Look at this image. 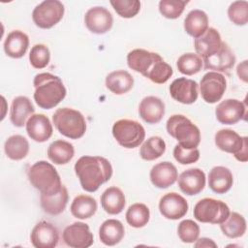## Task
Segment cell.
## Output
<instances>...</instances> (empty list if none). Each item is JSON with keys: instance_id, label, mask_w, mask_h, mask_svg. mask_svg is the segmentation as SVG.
<instances>
[{"instance_id": "obj_1", "label": "cell", "mask_w": 248, "mask_h": 248, "mask_svg": "<svg viewBox=\"0 0 248 248\" xmlns=\"http://www.w3.org/2000/svg\"><path fill=\"white\" fill-rule=\"evenodd\" d=\"M75 172L82 189L93 193L111 178L112 166L101 156H82L75 164Z\"/></svg>"}, {"instance_id": "obj_2", "label": "cell", "mask_w": 248, "mask_h": 248, "mask_svg": "<svg viewBox=\"0 0 248 248\" xmlns=\"http://www.w3.org/2000/svg\"><path fill=\"white\" fill-rule=\"evenodd\" d=\"M34 100L44 109L56 107L66 97V88L61 78L50 73H40L34 77Z\"/></svg>"}, {"instance_id": "obj_3", "label": "cell", "mask_w": 248, "mask_h": 248, "mask_svg": "<svg viewBox=\"0 0 248 248\" xmlns=\"http://www.w3.org/2000/svg\"><path fill=\"white\" fill-rule=\"evenodd\" d=\"M27 175L32 186L44 195L55 194L63 185L56 169L46 161H38L33 164Z\"/></svg>"}, {"instance_id": "obj_4", "label": "cell", "mask_w": 248, "mask_h": 248, "mask_svg": "<svg viewBox=\"0 0 248 248\" xmlns=\"http://www.w3.org/2000/svg\"><path fill=\"white\" fill-rule=\"evenodd\" d=\"M166 128L169 135L184 148H197L201 142L200 129L182 114L171 115L167 120Z\"/></svg>"}, {"instance_id": "obj_5", "label": "cell", "mask_w": 248, "mask_h": 248, "mask_svg": "<svg viewBox=\"0 0 248 248\" xmlns=\"http://www.w3.org/2000/svg\"><path fill=\"white\" fill-rule=\"evenodd\" d=\"M52 121L58 132L69 139L78 140L85 134V118L81 112L74 108H57L52 115Z\"/></svg>"}, {"instance_id": "obj_6", "label": "cell", "mask_w": 248, "mask_h": 248, "mask_svg": "<svg viewBox=\"0 0 248 248\" xmlns=\"http://www.w3.org/2000/svg\"><path fill=\"white\" fill-rule=\"evenodd\" d=\"M112 135L121 146L125 148H136L143 142L145 130L136 120L120 119L113 124Z\"/></svg>"}, {"instance_id": "obj_7", "label": "cell", "mask_w": 248, "mask_h": 248, "mask_svg": "<svg viewBox=\"0 0 248 248\" xmlns=\"http://www.w3.org/2000/svg\"><path fill=\"white\" fill-rule=\"evenodd\" d=\"M193 214L196 220L202 223L221 224L230 214V208L226 202L212 198L200 200L194 206Z\"/></svg>"}, {"instance_id": "obj_8", "label": "cell", "mask_w": 248, "mask_h": 248, "mask_svg": "<svg viewBox=\"0 0 248 248\" xmlns=\"http://www.w3.org/2000/svg\"><path fill=\"white\" fill-rule=\"evenodd\" d=\"M65 8L58 0H46L37 5L32 13V19L36 26L49 29L56 25L62 18Z\"/></svg>"}, {"instance_id": "obj_9", "label": "cell", "mask_w": 248, "mask_h": 248, "mask_svg": "<svg viewBox=\"0 0 248 248\" xmlns=\"http://www.w3.org/2000/svg\"><path fill=\"white\" fill-rule=\"evenodd\" d=\"M227 88L225 77L218 73L210 71L201 79L200 90L202 98L208 104H215L221 100Z\"/></svg>"}, {"instance_id": "obj_10", "label": "cell", "mask_w": 248, "mask_h": 248, "mask_svg": "<svg viewBox=\"0 0 248 248\" xmlns=\"http://www.w3.org/2000/svg\"><path fill=\"white\" fill-rule=\"evenodd\" d=\"M62 239L67 246L72 248H87L94 242L89 226L82 222H75L67 226L63 231Z\"/></svg>"}, {"instance_id": "obj_11", "label": "cell", "mask_w": 248, "mask_h": 248, "mask_svg": "<svg viewBox=\"0 0 248 248\" xmlns=\"http://www.w3.org/2000/svg\"><path fill=\"white\" fill-rule=\"evenodd\" d=\"M246 105L236 99H227L219 103L215 108L216 119L225 125H233L246 118Z\"/></svg>"}, {"instance_id": "obj_12", "label": "cell", "mask_w": 248, "mask_h": 248, "mask_svg": "<svg viewBox=\"0 0 248 248\" xmlns=\"http://www.w3.org/2000/svg\"><path fill=\"white\" fill-rule=\"evenodd\" d=\"M84 23L90 32L100 35L105 34L111 29L113 17L108 9L96 6L90 8L85 13Z\"/></svg>"}, {"instance_id": "obj_13", "label": "cell", "mask_w": 248, "mask_h": 248, "mask_svg": "<svg viewBox=\"0 0 248 248\" xmlns=\"http://www.w3.org/2000/svg\"><path fill=\"white\" fill-rule=\"evenodd\" d=\"M187 201L179 194L170 192L164 195L159 202L160 213L167 219L178 220L184 217L188 211Z\"/></svg>"}, {"instance_id": "obj_14", "label": "cell", "mask_w": 248, "mask_h": 248, "mask_svg": "<svg viewBox=\"0 0 248 248\" xmlns=\"http://www.w3.org/2000/svg\"><path fill=\"white\" fill-rule=\"evenodd\" d=\"M30 240L36 248H54L59 241V232L51 223L41 221L33 228Z\"/></svg>"}, {"instance_id": "obj_15", "label": "cell", "mask_w": 248, "mask_h": 248, "mask_svg": "<svg viewBox=\"0 0 248 248\" xmlns=\"http://www.w3.org/2000/svg\"><path fill=\"white\" fill-rule=\"evenodd\" d=\"M161 59H163L161 55L156 52L148 51L142 48H136L128 53L127 64L130 69L141 74L146 78L156 62Z\"/></svg>"}, {"instance_id": "obj_16", "label": "cell", "mask_w": 248, "mask_h": 248, "mask_svg": "<svg viewBox=\"0 0 248 248\" xmlns=\"http://www.w3.org/2000/svg\"><path fill=\"white\" fill-rule=\"evenodd\" d=\"M171 98L181 104L191 105L198 99V83L187 78H175L170 85Z\"/></svg>"}, {"instance_id": "obj_17", "label": "cell", "mask_w": 248, "mask_h": 248, "mask_svg": "<svg viewBox=\"0 0 248 248\" xmlns=\"http://www.w3.org/2000/svg\"><path fill=\"white\" fill-rule=\"evenodd\" d=\"M178 187L182 193L188 196L200 194L205 187V173L198 168L184 170L178 176Z\"/></svg>"}, {"instance_id": "obj_18", "label": "cell", "mask_w": 248, "mask_h": 248, "mask_svg": "<svg viewBox=\"0 0 248 248\" xmlns=\"http://www.w3.org/2000/svg\"><path fill=\"white\" fill-rule=\"evenodd\" d=\"M205 70H213V72H229L235 63V55L230 46L222 42L219 49L211 56L202 59Z\"/></svg>"}, {"instance_id": "obj_19", "label": "cell", "mask_w": 248, "mask_h": 248, "mask_svg": "<svg viewBox=\"0 0 248 248\" xmlns=\"http://www.w3.org/2000/svg\"><path fill=\"white\" fill-rule=\"evenodd\" d=\"M151 183L160 189H166L174 184L178 178L176 167L168 161L160 162L152 167L149 173Z\"/></svg>"}, {"instance_id": "obj_20", "label": "cell", "mask_w": 248, "mask_h": 248, "mask_svg": "<svg viewBox=\"0 0 248 248\" xmlns=\"http://www.w3.org/2000/svg\"><path fill=\"white\" fill-rule=\"evenodd\" d=\"M26 132L29 138L37 142H45L52 136V125L47 116L42 113L33 114L26 122Z\"/></svg>"}, {"instance_id": "obj_21", "label": "cell", "mask_w": 248, "mask_h": 248, "mask_svg": "<svg viewBox=\"0 0 248 248\" xmlns=\"http://www.w3.org/2000/svg\"><path fill=\"white\" fill-rule=\"evenodd\" d=\"M216 146L227 153L236 155L240 152L246 142H248L247 137H240L235 131L231 129L219 130L214 137Z\"/></svg>"}, {"instance_id": "obj_22", "label": "cell", "mask_w": 248, "mask_h": 248, "mask_svg": "<svg viewBox=\"0 0 248 248\" xmlns=\"http://www.w3.org/2000/svg\"><path fill=\"white\" fill-rule=\"evenodd\" d=\"M139 113L148 124L159 123L165 114V104L156 96L144 97L140 103Z\"/></svg>"}, {"instance_id": "obj_23", "label": "cell", "mask_w": 248, "mask_h": 248, "mask_svg": "<svg viewBox=\"0 0 248 248\" xmlns=\"http://www.w3.org/2000/svg\"><path fill=\"white\" fill-rule=\"evenodd\" d=\"M221 44L220 33L212 27H209L202 36L194 41L195 50L202 59L214 54L219 49Z\"/></svg>"}, {"instance_id": "obj_24", "label": "cell", "mask_w": 248, "mask_h": 248, "mask_svg": "<svg viewBox=\"0 0 248 248\" xmlns=\"http://www.w3.org/2000/svg\"><path fill=\"white\" fill-rule=\"evenodd\" d=\"M34 111L35 108L28 97L17 96L11 104L10 120L14 126L23 127L29 117L34 114Z\"/></svg>"}, {"instance_id": "obj_25", "label": "cell", "mask_w": 248, "mask_h": 248, "mask_svg": "<svg viewBox=\"0 0 248 248\" xmlns=\"http://www.w3.org/2000/svg\"><path fill=\"white\" fill-rule=\"evenodd\" d=\"M233 177L230 169L223 166H216L211 169L208 174V186L216 194H225L232 186Z\"/></svg>"}, {"instance_id": "obj_26", "label": "cell", "mask_w": 248, "mask_h": 248, "mask_svg": "<svg viewBox=\"0 0 248 248\" xmlns=\"http://www.w3.org/2000/svg\"><path fill=\"white\" fill-rule=\"evenodd\" d=\"M29 46L28 36L20 31L14 30L10 32L4 42L5 53L12 58H21L26 53Z\"/></svg>"}, {"instance_id": "obj_27", "label": "cell", "mask_w": 248, "mask_h": 248, "mask_svg": "<svg viewBox=\"0 0 248 248\" xmlns=\"http://www.w3.org/2000/svg\"><path fill=\"white\" fill-rule=\"evenodd\" d=\"M69 194L67 188L62 185L61 189L52 195L41 194L40 202L43 210L49 215H59L61 214L68 203Z\"/></svg>"}, {"instance_id": "obj_28", "label": "cell", "mask_w": 248, "mask_h": 248, "mask_svg": "<svg viewBox=\"0 0 248 248\" xmlns=\"http://www.w3.org/2000/svg\"><path fill=\"white\" fill-rule=\"evenodd\" d=\"M126 200L122 190L116 186L108 187L101 196V205L103 209L110 214L116 215L123 211Z\"/></svg>"}, {"instance_id": "obj_29", "label": "cell", "mask_w": 248, "mask_h": 248, "mask_svg": "<svg viewBox=\"0 0 248 248\" xmlns=\"http://www.w3.org/2000/svg\"><path fill=\"white\" fill-rule=\"evenodd\" d=\"M125 234L123 224L116 219H108L102 223L99 229V237L102 243L107 246L118 244Z\"/></svg>"}, {"instance_id": "obj_30", "label": "cell", "mask_w": 248, "mask_h": 248, "mask_svg": "<svg viewBox=\"0 0 248 248\" xmlns=\"http://www.w3.org/2000/svg\"><path fill=\"white\" fill-rule=\"evenodd\" d=\"M106 86L113 94L122 95L133 88L134 78L125 70L113 71L107 76Z\"/></svg>"}, {"instance_id": "obj_31", "label": "cell", "mask_w": 248, "mask_h": 248, "mask_svg": "<svg viewBox=\"0 0 248 248\" xmlns=\"http://www.w3.org/2000/svg\"><path fill=\"white\" fill-rule=\"evenodd\" d=\"M208 29V16L202 10L190 11L184 19V30L188 35L197 39Z\"/></svg>"}, {"instance_id": "obj_32", "label": "cell", "mask_w": 248, "mask_h": 248, "mask_svg": "<svg viewBox=\"0 0 248 248\" xmlns=\"http://www.w3.org/2000/svg\"><path fill=\"white\" fill-rule=\"evenodd\" d=\"M74 155V145L66 140H54L47 148V157L56 165H65L69 163L73 159Z\"/></svg>"}, {"instance_id": "obj_33", "label": "cell", "mask_w": 248, "mask_h": 248, "mask_svg": "<svg viewBox=\"0 0 248 248\" xmlns=\"http://www.w3.org/2000/svg\"><path fill=\"white\" fill-rule=\"evenodd\" d=\"M98 208L97 202L94 198L87 195L77 196L71 203V213L78 219H88L92 217Z\"/></svg>"}, {"instance_id": "obj_34", "label": "cell", "mask_w": 248, "mask_h": 248, "mask_svg": "<svg viewBox=\"0 0 248 248\" xmlns=\"http://www.w3.org/2000/svg\"><path fill=\"white\" fill-rule=\"evenodd\" d=\"M4 150L8 158L14 161H19L27 156L29 142L21 135H13L5 141Z\"/></svg>"}, {"instance_id": "obj_35", "label": "cell", "mask_w": 248, "mask_h": 248, "mask_svg": "<svg viewBox=\"0 0 248 248\" xmlns=\"http://www.w3.org/2000/svg\"><path fill=\"white\" fill-rule=\"evenodd\" d=\"M220 229L230 238L240 237L246 232L245 218L237 212H230L228 218L220 224Z\"/></svg>"}, {"instance_id": "obj_36", "label": "cell", "mask_w": 248, "mask_h": 248, "mask_svg": "<svg viewBox=\"0 0 248 248\" xmlns=\"http://www.w3.org/2000/svg\"><path fill=\"white\" fill-rule=\"evenodd\" d=\"M166 151L165 140L158 136L147 139L140 149V157L145 161H153L160 158Z\"/></svg>"}, {"instance_id": "obj_37", "label": "cell", "mask_w": 248, "mask_h": 248, "mask_svg": "<svg viewBox=\"0 0 248 248\" xmlns=\"http://www.w3.org/2000/svg\"><path fill=\"white\" fill-rule=\"evenodd\" d=\"M150 210L144 203L136 202L126 211V221L133 228H142L149 222Z\"/></svg>"}, {"instance_id": "obj_38", "label": "cell", "mask_w": 248, "mask_h": 248, "mask_svg": "<svg viewBox=\"0 0 248 248\" xmlns=\"http://www.w3.org/2000/svg\"><path fill=\"white\" fill-rule=\"evenodd\" d=\"M176 67L178 71L186 76H192L199 73L202 68V59L193 52H187L182 54L177 62Z\"/></svg>"}, {"instance_id": "obj_39", "label": "cell", "mask_w": 248, "mask_h": 248, "mask_svg": "<svg viewBox=\"0 0 248 248\" xmlns=\"http://www.w3.org/2000/svg\"><path fill=\"white\" fill-rule=\"evenodd\" d=\"M188 4L185 0H161L159 2V11L163 16L169 19L178 18Z\"/></svg>"}, {"instance_id": "obj_40", "label": "cell", "mask_w": 248, "mask_h": 248, "mask_svg": "<svg viewBox=\"0 0 248 248\" xmlns=\"http://www.w3.org/2000/svg\"><path fill=\"white\" fill-rule=\"evenodd\" d=\"M50 60V52L48 47L43 44H37L32 46L29 52V62L35 69H43L46 67Z\"/></svg>"}, {"instance_id": "obj_41", "label": "cell", "mask_w": 248, "mask_h": 248, "mask_svg": "<svg viewBox=\"0 0 248 248\" xmlns=\"http://www.w3.org/2000/svg\"><path fill=\"white\" fill-rule=\"evenodd\" d=\"M109 3L118 16L124 18L134 17L140 10L139 0H110Z\"/></svg>"}, {"instance_id": "obj_42", "label": "cell", "mask_w": 248, "mask_h": 248, "mask_svg": "<svg viewBox=\"0 0 248 248\" xmlns=\"http://www.w3.org/2000/svg\"><path fill=\"white\" fill-rule=\"evenodd\" d=\"M228 16L235 25H245L248 21V2L234 1L228 8Z\"/></svg>"}, {"instance_id": "obj_43", "label": "cell", "mask_w": 248, "mask_h": 248, "mask_svg": "<svg viewBox=\"0 0 248 248\" xmlns=\"http://www.w3.org/2000/svg\"><path fill=\"white\" fill-rule=\"evenodd\" d=\"M177 234L182 242L193 243L199 238L200 227L191 219L183 220L178 224Z\"/></svg>"}, {"instance_id": "obj_44", "label": "cell", "mask_w": 248, "mask_h": 248, "mask_svg": "<svg viewBox=\"0 0 248 248\" xmlns=\"http://www.w3.org/2000/svg\"><path fill=\"white\" fill-rule=\"evenodd\" d=\"M173 71L170 65L164 61V59L159 60L153 66L151 71L147 75V78H149L152 82L157 84H163L167 82L170 78L172 76Z\"/></svg>"}, {"instance_id": "obj_45", "label": "cell", "mask_w": 248, "mask_h": 248, "mask_svg": "<svg viewBox=\"0 0 248 248\" xmlns=\"http://www.w3.org/2000/svg\"><path fill=\"white\" fill-rule=\"evenodd\" d=\"M173 157L179 164L189 165L196 163L200 159V151L198 148H184L177 143L173 148Z\"/></svg>"}, {"instance_id": "obj_46", "label": "cell", "mask_w": 248, "mask_h": 248, "mask_svg": "<svg viewBox=\"0 0 248 248\" xmlns=\"http://www.w3.org/2000/svg\"><path fill=\"white\" fill-rule=\"evenodd\" d=\"M194 246L196 248H208V247H213V248H216L217 247V244L210 238L208 237H202V238H198L196 241H195V244Z\"/></svg>"}, {"instance_id": "obj_47", "label": "cell", "mask_w": 248, "mask_h": 248, "mask_svg": "<svg viewBox=\"0 0 248 248\" xmlns=\"http://www.w3.org/2000/svg\"><path fill=\"white\" fill-rule=\"evenodd\" d=\"M236 73L239 78H241L244 82H247V60H244L240 64H238L236 68Z\"/></svg>"}]
</instances>
